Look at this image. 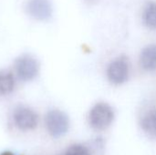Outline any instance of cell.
I'll return each mask as SVG.
<instances>
[{
  "mask_svg": "<svg viewBox=\"0 0 156 155\" xmlns=\"http://www.w3.org/2000/svg\"><path fill=\"white\" fill-rule=\"evenodd\" d=\"M65 155H90V153L87 147L80 144H74L67 149Z\"/></svg>",
  "mask_w": 156,
  "mask_h": 155,
  "instance_id": "obj_11",
  "label": "cell"
},
{
  "mask_svg": "<svg viewBox=\"0 0 156 155\" xmlns=\"http://www.w3.org/2000/svg\"><path fill=\"white\" fill-rule=\"evenodd\" d=\"M144 22L151 29H156V3H149L144 11Z\"/></svg>",
  "mask_w": 156,
  "mask_h": 155,
  "instance_id": "obj_10",
  "label": "cell"
},
{
  "mask_svg": "<svg viewBox=\"0 0 156 155\" xmlns=\"http://www.w3.org/2000/svg\"><path fill=\"white\" fill-rule=\"evenodd\" d=\"M46 126L48 133L52 137L59 138L66 134L69 130V118L60 111H50L46 116Z\"/></svg>",
  "mask_w": 156,
  "mask_h": 155,
  "instance_id": "obj_2",
  "label": "cell"
},
{
  "mask_svg": "<svg viewBox=\"0 0 156 155\" xmlns=\"http://www.w3.org/2000/svg\"><path fill=\"white\" fill-rule=\"evenodd\" d=\"M14 121L16 125L22 131L33 130L37 124V116L30 109L19 107L14 112Z\"/></svg>",
  "mask_w": 156,
  "mask_h": 155,
  "instance_id": "obj_5",
  "label": "cell"
},
{
  "mask_svg": "<svg viewBox=\"0 0 156 155\" xmlns=\"http://www.w3.org/2000/svg\"><path fill=\"white\" fill-rule=\"evenodd\" d=\"M86 1L90 2V3H93V2H96V1H98V0H86Z\"/></svg>",
  "mask_w": 156,
  "mask_h": 155,
  "instance_id": "obj_13",
  "label": "cell"
},
{
  "mask_svg": "<svg viewBox=\"0 0 156 155\" xmlns=\"http://www.w3.org/2000/svg\"><path fill=\"white\" fill-rule=\"evenodd\" d=\"M15 88L14 76L8 72L2 70L0 71V94L6 95L13 91Z\"/></svg>",
  "mask_w": 156,
  "mask_h": 155,
  "instance_id": "obj_9",
  "label": "cell"
},
{
  "mask_svg": "<svg viewBox=\"0 0 156 155\" xmlns=\"http://www.w3.org/2000/svg\"><path fill=\"white\" fill-rule=\"evenodd\" d=\"M1 155H14L12 153H10V152H5V153H1Z\"/></svg>",
  "mask_w": 156,
  "mask_h": 155,
  "instance_id": "obj_12",
  "label": "cell"
},
{
  "mask_svg": "<svg viewBox=\"0 0 156 155\" xmlns=\"http://www.w3.org/2000/svg\"><path fill=\"white\" fill-rule=\"evenodd\" d=\"M140 63L145 70L152 71L156 69V45L147 46L142 50Z\"/></svg>",
  "mask_w": 156,
  "mask_h": 155,
  "instance_id": "obj_7",
  "label": "cell"
},
{
  "mask_svg": "<svg viewBox=\"0 0 156 155\" xmlns=\"http://www.w3.org/2000/svg\"><path fill=\"white\" fill-rule=\"evenodd\" d=\"M114 119V112L112 108L104 102L97 103L92 107L89 114L90 125L99 131L107 129Z\"/></svg>",
  "mask_w": 156,
  "mask_h": 155,
  "instance_id": "obj_1",
  "label": "cell"
},
{
  "mask_svg": "<svg viewBox=\"0 0 156 155\" xmlns=\"http://www.w3.org/2000/svg\"><path fill=\"white\" fill-rule=\"evenodd\" d=\"M15 67L18 78L24 81L33 79L38 72V64L37 60L30 56L20 57L16 61Z\"/></svg>",
  "mask_w": 156,
  "mask_h": 155,
  "instance_id": "obj_4",
  "label": "cell"
},
{
  "mask_svg": "<svg viewBox=\"0 0 156 155\" xmlns=\"http://www.w3.org/2000/svg\"><path fill=\"white\" fill-rule=\"evenodd\" d=\"M143 131L150 137H156V111H149L141 122Z\"/></svg>",
  "mask_w": 156,
  "mask_h": 155,
  "instance_id": "obj_8",
  "label": "cell"
},
{
  "mask_svg": "<svg viewBox=\"0 0 156 155\" xmlns=\"http://www.w3.org/2000/svg\"><path fill=\"white\" fill-rule=\"evenodd\" d=\"M107 77L112 84L124 83L129 77V65L126 58L121 57L113 60L107 69Z\"/></svg>",
  "mask_w": 156,
  "mask_h": 155,
  "instance_id": "obj_3",
  "label": "cell"
},
{
  "mask_svg": "<svg viewBox=\"0 0 156 155\" xmlns=\"http://www.w3.org/2000/svg\"><path fill=\"white\" fill-rule=\"evenodd\" d=\"M27 11L32 17L38 20H46L51 16L52 7L48 0H29Z\"/></svg>",
  "mask_w": 156,
  "mask_h": 155,
  "instance_id": "obj_6",
  "label": "cell"
}]
</instances>
